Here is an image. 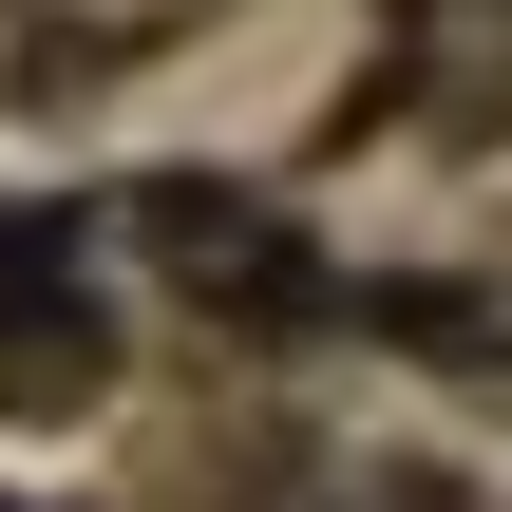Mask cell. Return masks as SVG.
Masks as SVG:
<instances>
[{
	"mask_svg": "<svg viewBox=\"0 0 512 512\" xmlns=\"http://www.w3.org/2000/svg\"><path fill=\"white\" fill-rule=\"evenodd\" d=\"M152 247H171L190 285H266V209H247V190H209V171H171V190H152Z\"/></svg>",
	"mask_w": 512,
	"mask_h": 512,
	"instance_id": "6da1fadb",
	"label": "cell"
}]
</instances>
